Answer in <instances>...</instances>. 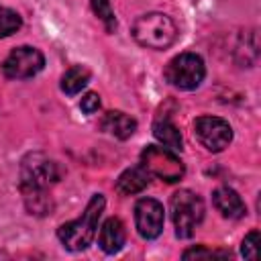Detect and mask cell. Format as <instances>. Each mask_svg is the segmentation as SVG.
Listing matches in <instances>:
<instances>
[{
	"instance_id": "obj_16",
	"label": "cell",
	"mask_w": 261,
	"mask_h": 261,
	"mask_svg": "<svg viewBox=\"0 0 261 261\" xmlns=\"http://www.w3.org/2000/svg\"><path fill=\"white\" fill-rule=\"evenodd\" d=\"M20 188H22V196H24V202L31 214H47L51 210V202L45 196L43 188H33V186H20Z\"/></svg>"
},
{
	"instance_id": "obj_14",
	"label": "cell",
	"mask_w": 261,
	"mask_h": 261,
	"mask_svg": "<svg viewBox=\"0 0 261 261\" xmlns=\"http://www.w3.org/2000/svg\"><path fill=\"white\" fill-rule=\"evenodd\" d=\"M153 135L159 143H163L167 149H175L179 151L184 147V139H181V133L179 128L169 120V118H159L155 120L153 124Z\"/></svg>"
},
{
	"instance_id": "obj_20",
	"label": "cell",
	"mask_w": 261,
	"mask_h": 261,
	"mask_svg": "<svg viewBox=\"0 0 261 261\" xmlns=\"http://www.w3.org/2000/svg\"><path fill=\"white\" fill-rule=\"evenodd\" d=\"M184 259H202V257H230L228 251H212V249H206L204 245L200 247H194V249H188L184 251L181 255Z\"/></svg>"
},
{
	"instance_id": "obj_5",
	"label": "cell",
	"mask_w": 261,
	"mask_h": 261,
	"mask_svg": "<svg viewBox=\"0 0 261 261\" xmlns=\"http://www.w3.org/2000/svg\"><path fill=\"white\" fill-rule=\"evenodd\" d=\"M141 165L151 175H157L169 184L179 181L186 171L179 157H175L167 147H157V145H149L141 153Z\"/></svg>"
},
{
	"instance_id": "obj_1",
	"label": "cell",
	"mask_w": 261,
	"mask_h": 261,
	"mask_svg": "<svg viewBox=\"0 0 261 261\" xmlns=\"http://www.w3.org/2000/svg\"><path fill=\"white\" fill-rule=\"evenodd\" d=\"M104 206H106L104 196L94 194L80 218L65 222L57 228V237L67 251H84L92 245L98 232V220L104 212Z\"/></svg>"
},
{
	"instance_id": "obj_7",
	"label": "cell",
	"mask_w": 261,
	"mask_h": 261,
	"mask_svg": "<svg viewBox=\"0 0 261 261\" xmlns=\"http://www.w3.org/2000/svg\"><path fill=\"white\" fill-rule=\"evenodd\" d=\"M45 65V57L39 49L22 45L8 53V57L2 63V71L10 80H29L37 75Z\"/></svg>"
},
{
	"instance_id": "obj_4",
	"label": "cell",
	"mask_w": 261,
	"mask_h": 261,
	"mask_svg": "<svg viewBox=\"0 0 261 261\" xmlns=\"http://www.w3.org/2000/svg\"><path fill=\"white\" fill-rule=\"evenodd\" d=\"M206 75V67L200 55L196 53H179L165 67V80L177 90H194L202 84Z\"/></svg>"
},
{
	"instance_id": "obj_12",
	"label": "cell",
	"mask_w": 261,
	"mask_h": 261,
	"mask_svg": "<svg viewBox=\"0 0 261 261\" xmlns=\"http://www.w3.org/2000/svg\"><path fill=\"white\" fill-rule=\"evenodd\" d=\"M100 126H102V130H106V133L114 135L116 139L124 141V139L133 137V133L137 130V120L130 118L128 114L120 112V110H110L102 116Z\"/></svg>"
},
{
	"instance_id": "obj_18",
	"label": "cell",
	"mask_w": 261,
	"mask_h": 261,
	"mask_svg": "<svg viewBox=\"0 0 261 261\" xmlns=\"http://www.w3.org/2000/svg\"><path fill=\"white\" fill-rule=\"evenodd\" d=\"M92 8H94L96 16L104 22L106 31H114L116 18H114V12H112V8H110V0H92Z\"/></svg>"
},
{
	"instance_id": "obj_21",
	"label": "cell",
	"mask_w": 261,
	"mask_h": 261,
	"mask_svg": "<svg viewBox=\"0 0 261 261\" xmlns=\"http://www.w3.org/2000/svg\"><path fill=\"white\" fill-rule=\"evenodd\" d=\"M80 108H82L86 114H94V112H98V108H100V96L94 94V92L86 94V96L82 98V102H80Z\"/></svg>"
},
{
	"instance_id": "obj_11",
	"label": "cell",
	"mask_w": 261,
	"mask_h": 261,
	"mask_svg": "<svg viewBox=\"0 0 261 261\" xmlns=\"http://www.w3.org/2000/svg\"><path fill=\"white\" fill-rule=\"evenodd\" d=\"M124 241H126V230H124V224L118 220V218H108L102 228H100V237H98V243H100V249L108 255H114L118 253L122 247H124Z\"/></svg>"
},
{
	"instance_id": "obj_10",
	"label": "cell",
	"mask_w": 261,
	"mask_h": 261,
	"mask_svg": "<svg viewBox=\"0 0 261 261\" xmlns=\"http://www.w3.org/2000/svg\"><path fill=\"white\" fill-rule=\"evenodd\" d=\"M212 202H214V208H216L224 218L237 220V218L245 216V212H247L245 202L241 200V196H239L232 188H228V186L216 188L214 194H212Z\"/></svg>"
},
{
	"instance_id": "obj_3",
	"label": "cell",
	"mask_w": 261,
	"mask_h": 261,
	"mask_svg": "<svg viewBox=\"0 0 261 261\" xmlns=\"http://www.w3.org/2000/svg\"><path fill=\"white\" fill-rule=\"evenodd\" d=\"M171 218L175 234L179 239H190L196 226L204 218V202L198 194L190 190H179L171 196Z\"/></svg>"
},
{
	"instance_id": "obj_8",
	"label": "cell",
	"mask_w": 261,
	"mask_h": 261,
	"mask_svg": "<svg viewBox=\"0 0 261 261\" xmlns=\"http://www.w3.org/2000/svg\"><path fill=\"white\" fill-rule=\"evenodd\" d=\"M194 135L200 145L212 153L224 151L232 141V128L218 116H198L194 120Z\"/></svg>"
},
{
	"instance_id": "obj_17",
	"label": "cell",
	"mask_w": 261,
	"mask_h": 261,
	"mask_svg": "<svg viewBox=\"0 0 261 261\" xmlns=\"http://www.w3.org/2000/svg\"><path fill=\"white\" fill-rule=\"evenodd\" d=\"M20 24H22V20H20L18 12H14L6 6H0V39L16 33L20 29Z\"/></svg>"
},
{
	"instance_id": "obj_19",
	"label": "cell",
	"mask_w": 261,
	"mask_h": 261,
	"mask_svg": "<svg viewBox=\"0 0 261 261\" xmlns=\"http://www.w3.org/2000/svg\"><path fill=\"white\" fill-rule=\"evenodd\" d=\"M257 247H259V230H251V232L243 239V245H241L243 257L255 261V259H257Z\"/></svg>"
},
{
	"instance_id": "obj_6",
	"label": "cell",
	"mask_w": 261,
	"mask_h": 261,
	"mask_svg": "<svg viewBox=\"0 0 261 261\" xmlns=\"http://www.w3.org/2000/svg\"><path fill=\"white\" fill-rule=\"evenodd\" d=\"M59 167L53 159H49L43 153H31L22 159L20 165V186H33V188H43L47 190L55 181H59Z\"/></svg>"
},
{
	"instance_id": "obj_13",
	"label": "cell",
	"mask_w": 261,
	"mask_h": 261,
	"mask_svg": "<svg viewBox=\"0 0 261 261\" xmlns=\"http://www.w3.org/2000/svg\"><path fill=\"white\" fill-rule=\"evenodd\" d=\"M149 177H151V173L143 165H135V167L126 169L124 173H120V177L116 179V192L122 196L139 194L149 186Z\"/></svg>"
},
{
	"instance_id": "obj_9",
	"label": "cell",
	"mask_w": 261,
	"mask_h": 261,
	"mask_svg": "<svg viewBox=\"0 0 261 261\" xmlns=\"http://www.w3.org/2000/svg\"><path fill=\"white\" fill-rule=\"evenodd\" d=\"M163 204L153 200V198H141L135 206V222H137V232L151 241L157 239L163 230Z\"/></svg>"
},
{
	"instance_id": "obj_15",
	"label": "cell",
	"mask_w": 261,
	"mask_h": 261,
	"mask_svg": "<svg viewBox=\"0 0 261 261\" xmlns=\"http://www.w3.org/2000/svg\"><path fill=\"white\" fill-rule=\"evenodd\" d=\"M88 82H90V69L84 65H73L63 73L61 90L69 96H75L77 92H82V88H86Z\"/></svg>"
},
{
	"instance_id": "obj_2",
	"label": "cell",
	"mask_w": 261,
	"mask_h": 261,
	"mask_svg": "<svg viewBox=\"0 0 261 261\" xmlns=\"http://www.w3.org/2000/svg\"><path fill=\"white\" fill-rule=\"evenodd\" d=\"M133 37L141 47L147 49H167L177 39L175 22L163 12H149L133 22Z\"/></svg>"
}]
</instances>
